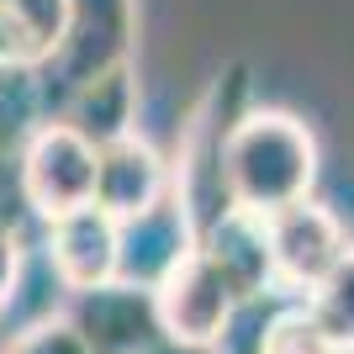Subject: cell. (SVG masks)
<instances>
[{
  "label": "cell",
  "mask_w": 354,
  "mask_h": 354,
  "mask_svg": "<svg viewBox=\"0 0 354 354\" xmlns=\"http://www.w3.org/2000/svg\"><path fill=\"white\" fill-rule=\"evenodd\" d=\"M217 180L227 207L254 212V217H270L301 201L317 180V143L307 122L291 111H249L222 133Z\"/></svg>",
  "instance_id": "6da1fadb"
},
{
  "label": "cell",
  "mask_w": 354,
  "mask_h": 354,
  "mask_svg": "<svg viewBox=\"0 0 354 354\" xmlns=\"http://www.w3.org/2000/svg\"><path fill=\"white\" fill-rule=\"evenodd\" d=\"M153 307H159L164 339L217 349L222 333L233 328L238 307H243V296L233 291V281L222 275V265L201 249V238H196V249L153 286Z\"/></svg>",
  "instance_id": "7a4b0ae2"
},
{
  "label": "cell",
  "mask_w": 354,
  "mask_h": 354,
  "mask_svg": "<svg viewBox=\"0 0 354 354\" xmlns=\"http://www.w3.org/2000/svg\"><path fill=\"white\" fill-rule=\"evenodd\" d=\"M95 153L85 133H74L69 122H53L27 143L21 159V196L32 212H43L48 222L64 212H80L95 201Z\"/></svg>",
  "instance_id": "3957f363"
},
{
  "label": "cell",
  "mask_w": 354,
  "mask_h": 354,
  "mask_svg": "<svg viewBox=\"0 0 354 354\" xmlns=\"http://www.w3.org/2000/svg\"><path fill=\"white\" fill-rule=\"evenodd\" d=\"M64 323L80 333L90 354H143L148 344L164 339L153 291L133 281H106L90 291H74V307Z\"/></svg>",
  "instance_id": "277c9868"
},
{
  "label": "cell",
  "mask_w": 354,
  "mask_h": 354,
  "mask_svg": "<svg viewBox=\"0 0 354 354\" xmlns=\"http://www.w3.org/2000/svg\"><path fill=\"white\" fill-rule=\"evenodd\" d=\"M265 238H270L275 281L291 286V291H312V286L349 254V238H344L339 217L328 207H317L312 196H301V201H291V207H281V212H270Z\"/></svg>",
  "instance_id": "5b68a950"
},
{
  "label": "cell",
  "mask_w": 354,
  "mask_h": 354,
  "mask_svg": "<svg viewBox=\"0 0 354 354\" xmlns=\"http://www.w3.org/2000/svg\"><path fill=\"white\" fill-rule=\"evenodd\" d=\"M196 249V227H191V207L180 196H164L148 212L117 222V281L133 286H153Z\"/></svg>",
  "instance_id": "8992f818"
},
{
  "label": "cell",
  "mask_w": 354,
  "mask_h": 354,
  "mask_svg": "<svg viewBox=\"0 0 354 354\" xmlns=\"http://www.w3.org/2000/svg\"><path fill=\"white\" fill-rule=\"evenodd\" d=\"M164 196H169V169L148 143H138L133 133L117 138V143H101V153H95V207L106 217L127 222Z\"/></svg>",
  "instance_id": "52a82bcc"
},
{
  "label": "cell",
  "mask_w": 354,
  "mask_h": 354,
  "mask_svg": "<svg viewBox=\"0 0 354 354\" xmlns=\"http://www.w3.org/2000/svg\"><path fill=\"white\" fill-rule=\"evenodd\" d=\"M48 254H53V270L69 291L117 281V217H106L95 201L80 212H64V217H53Z\"/></svg>",
  "instance_id": "ba28073f"
},
{
  "label": "cell",
  "mask_w": 354,
  "mask_h": 354,
  "mask_svg": "<svg viewBox=\"0 0 354 354\" xmlns=\"http://www.w3.org/2000/svg\"><path fill=\"white\" fill-rule=\"evenodd\" d=\"M201 249L222 265V275L233 281V291L249 301L265 286H275V265H270V238H265V217L238 207H222L201 233Z\"/></svg>",
  "instance_id": "9c48e42d"
},
{
  "label": "cell",
  "mask_w": 354,
  "mask_h": 354,
  "mask_svg": "<svg viewBox=\"0 0 354 354\" xmlns=\"http://www.w3.org/2000/svg\"><path fill=\"white\" fill-rule=\"evenodd\" d=\"M127 122H133V85H127V69H106L85 85H74V106H69V127L85 133L90 143H117L127 138Z\"/></svg>",
  "instance_id": "30bf717a"
},
{
  "label": "cell",
  "mask_w": 354,
  "mask_h": 354,
  "mask_svg": "<svg viewBox=\"0 0 354 354\" xmlns=\"http://www.w3.org/2000/svg\"><path fill=\"white\" fill-rule=\"evenodd\" d=\"M307 312L354 354V249L307 291Z\"/></svg>",
  "instance_id": "8fae6325"
},
{
  "label": "cell",
  "mask_w": 354,
  "mask_h": 354,
  "mask_svg": "<svg viewBox=\"0 0 354 354\" xmlns=\"http://www.w3.org/2000/svg\"><path fill=\"white\" fill-rule=\"evenodd\" d=\"M254 354H349V349H344L307 307H286V312H275L265 323Z\"/></svg>",
  "instance_id": "7c38bea8"
},
{
  "label": "cell",
  "mask_w": 354,
  "mask_h": 354,
  "mask_svg": "<svg viewBox=\"0 0 354 354\" xmlns=\"http://www.w3.org/2000/svg\"><path fill=\"white\" fill-rule=\"evenodd\" d=\"M6 354H90V349L80 344V333L69 323H43V328H27Z\"/></svg>",
  "instance_id": "4fadbf2b"
},
{
  "label": "cell",
  "mask_w": 354,
  "mask_h": 354,
  "mask_svg": "<svg viewBox=\"0 0 354 354\" xmlns=\"http://www.w3.org/2000/svg\"><path fill=\"white\" fill-rule=\"evenodd\" d=\"M16 275H21V254H16V233L0 227V312L11 307L16 296Z\"/></svg>",
  "instance_id": "5bb4252c"
},
{
  "label": "cell",
  "mask_w": 354,
  "mask_h": 354,
  "mask_svg": "<svg viewBox=\"0 0 354 354\" xmlns=\"http://www.w3.org/2000/svg\"><path fill=\"white\" fill-rule=\"evenodd\" d=\"M143 354H217V349H207V344H180V339H159V344H148Z\"/></svg>",
  "instance_id": "9a60e30c"
},
{
  "label": "cell",
  "mask_w": 354,
  "mask_h": 354,
  "mask_svg": "<svg viewBox=\"0 0 354 354\" xmlns=\"http://www.w3.org/2000/svg\"><path fill=\"white\" fill-rule=\"evenodd\" d=\"M349 249H354V243H349Z\"/></svg>",
  "instance_id": "2e32d148"
}]
</instances>
